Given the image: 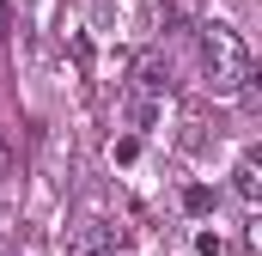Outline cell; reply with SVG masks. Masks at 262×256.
<instances>
[{
  "label": "cell",
  "instance_id": "obj_3",
  "mask_svg": "<svg viewBox=\"0 0 262 256\" xmlns=\"http://www.w3.org/2000/svg\"><path fill=\"white\" fill-rule=\"evenodd\" d=\"M232 189L244 195V201H256V195H262V159H256V153H244V159L232 165Z\"/></svg>",
  "mask_w": 262,
  "mask_h": 256
},
{
  "label": "cell",
  "instance_id": "obj_4",
  "mask_svg": "<svg viewBox=\"0 0 262 256\" xmlns=\"http://www.w3.org/2000/svg\"><path fill=\"white\" fill-rule=\"evenodd\" d=\"M183 207H189V214H207V207H213V195H207V189H189V195H183Z\"/></svg>",
  "mask_w": 262,
  "mask_h": 256
},
{
  "label": "cell",
  "instance_id": "obj_2",
  "mask_svg": "<svg viewBox=\"0 0 262 256\" xmlns=\"http://www.w3.org/2000/svg\"><path fill=\"white\" fill-rule=\"evenodd\" d=\"M116 226L110 220H79V226H67V256H116Z\"/></svg>",
  "mask_w": 262,
  "mask_h": 256
},
{
  "label": "cell",
  "instance_id": "obj_1",
  "mask_svg": "<svg viewBox=\"0 0 262 256\" xmlns=\"http://www.w3.org/2000/svg\"><path fill=\"white\" fill-rule=\"evenodd\" d=\"M201 67H207L213 98H244V92H250V79H256L250 43H244L232 25H207V31H201Z\"/></svg>",
  "mask_w": 262,
  "mask_h": 256
},
{
  "label": "cell",
  "instance_id": "obj_5",
  "mask_svg": "<svg viewBox=\"0 0 262 256\" xmlns=\"http://www.w3.org/2000/svg\"><path fill=\"white\" fill-rule=\"evenodd\" d=\"M6 256H12V250H6Z\"/></svg>",
  "mask_w": 262,
  "mask_h": 256
}]
</instances>
